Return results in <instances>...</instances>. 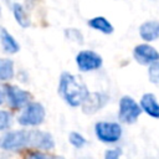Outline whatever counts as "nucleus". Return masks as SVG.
<instances>
[{"instance_id":"obj_1","label":"nucleus","mask_w":159,"mask_h":159,"mask_svg":"<svg viewBox=\"0 0 159 159\" xmlns=\"http://www.w3.org/2000/svg\"><path fill=\"white\" fill-rule=\"evenodd\" d=\"M58 93L67 104L71 107H78L82 106L89 92L84 82L78 76L70 72H62L60 76Z\"/></svg>"},{"instance_id":"obj_2","label":"nucleus","mask_w":159,"mask_h":159,"mask_svg":"<svg viewBox=\"0 0 159 159\" xmlns=\"http://www.w3.org/2000/svg\"><path fill=\"white\" fill-rule=\"evenodd\" d=\"M142 107L129 96H123L119 101V113L118 117L120 119V122L127 123V124H132L134 123L138 117L142 113Z\"/></svg>"},{"instance_id":"obj_3","label":"nucleus","mask_w":159,"mask_h":159,"mask_svg":"<svg viewBox=\"0 0 159 159\" xmlns=\"http://www.w3.org/2000/svg\"><path fill=\"white\" fill-rule=\"evenodd\" d=\"M45 119V108L39 102L27 103L26 108L19 116L17 122L21 125H39Z\"/></svg>"},{"instance_id":"obj_4","label":"nucleus","mask_w":159,"mask_h":159,"mask_svg":"<svg viewBox=\"0 0 159 159\" xmlns=\"http://www.w3.org/2000/svg\"><path fill=\"white\" fill-rule=\"evenodd\" d=\"M27 145H30V130L26 129L9 132L0 139V148L6 150L20 149Z\"/></svg>"},{"instance_id":"obj_5","label":"nucleus","mask_w":159,"mask_h":159,"mask_svg":"<svg viewBox=\"0 0 159 159\" xmlns=\"http://www.w3.org/2000/svg\"><path fill=\"white\" fill-rule=\"evenodd\" d=\"M97 138L103 143L118 142L122 135V127L114 122H98L94 125Z\"/></svg>"},{"instance_id":"obj_6","label":"nucleus","mask_w":159,"mask_h":159,"mask_svg":"<svg viewBox=\"0 0 159 159\" xmlns=\"http://www.w3.org/2000/svg\"><path fill=\"white\" fill-rule=\"evenodd\" d=\"M102 62H103L102 57L97 52L91 51V50L80 51L76 56L77 67L83 72H89V71L98 70L102 66Z\"/></svg>"},{"instance_id":"obj_7","label":"nucleus","mask_w":159,"mask_h":159,"mask_svg":"<svg viewBox=\"0 0 159 159\" xmlns=\"http://www.w3.org/2000/svg\"><path fill=\"white\" fill-rule=\"evenodd\" d=\"M109 101V97L104 92H89L82 103V111L86 114H92L103 108Z\"/></svg>"},{"instance_id":"obj_8","label":"nucleus","mask_w":159,"mask_h":159,"mask_svg":"<svg viewBox=\"0 0 159 159\" xmlns=\"http://www.w3.org/2000/svg\"><path fill=\"white\" fill-rule=\"evenodd\" d=\"M133 57L139 65H152L159 61V52L148 43H140L133 48Z\"/></svg>"},{"instance_id":"obj_9","label":"nucleus","mask_w":159,"mask_h":159,"mask_svg":"<svg viewBox=\"0 0 159 159\" xmlns=\"http://www.w3.org/2000/svg\"><path fill=\"white\" fill-rule=\"evenodd\" d=\"M5 89V96L9 99V103L12 108H21L25 104H27L31 99V94L27 91L20 89L16 86L12 84H6L4 86Z\"/></svg>"},{"instance_id":"obj_10","label":"nucleus","mask_w":159,"mask_h":159,"mask_svg":"<svg viewBox=\"0 0 159 159\" xmlns=\"http://www.w3.org/2000/svg\"><path fill=\"white\" fill-rule=\"evenodd\" d=\"M55 145L53 139L50 133L42 130H30V147L40 148V149H52Z\"/></svg>"},{"instance_id":"obj_11","label":"nucleus","mask_w":159,"mask_h":159,"mask_svg":"<svg viewBox=\"0 0 159 159\" xmlns=\"http://www.w3.org/2000/svg\"><path fill=\"white\" fill-rule=\"evenodd\" d=\"M139 36L147 42H152L159 39V21L148 20L139 26Z\"/></svg>"},{"instance_id":"obj_12","label":"nucleus","mask_w":159,"mask_h":159,"mask_svg":"<svg viewBox=\"0 0 159 159\" xmlns=\"http://www.w3.org/2000/svg\"><path fill=\"white\" fill-rule=\"evenodd\" d=\"M142 109L153 118H159V103L153 93H145L140 98Z\"/></svg>"},{"instance_id":"obj_13","label":"nucleus","mask_w":159,"mask_h":159,"mask_svg":"<svg viewBox=\"0 0 159 159\" xmlns=\"http://www.w3.org/2000/svg\"><path fill=\"white\" fill-rule=\"evenodd\" d=\"M0 42L6 53H16L20 50L19 42L5 27H0Z\"/></svg>"},{"instance_id":"obj_14","label":"nucleus","mask_w":159,"mask_h":159,"mask_svg":"<svg viewBox=\"0 0 159 159\" xmlns=\"http://www.w3.org/2000/svg\"><path fill=\"white\" fill-rule=\"evenodd\" d=\"M87 25L91 29L97 30V31H99L104 35H111L114 31L113 25L104 16H94V17H92L87 21Z\"/></svg>"},{"instance_id":"obj_15","label":"nucleus","mask_w":159,"mask_h":159,"mask_svg":"<svg viewBox=\"0 0 159 159\" xmlns=\"http://www.w3.org/2000/svg\"><path fill=\"white\" fill-rule=\"evenodd\" d=\"M12 15H14V19L16 20V22L21 27H29L31 25V20H30L27 12L25 11V9L21 4L15 2L12 5Z\"/></svg>"},{"instance_id":"obj_16","label":"nucleus","mask_w":159,"mask_h":159,"mask_svg":"<svg viewBox=\"0 0 159 159\" xmlns=\"http://www.w3.org/2000/svg\"><path fill=\"white\" fill-rule=\"evenodd\" d=\"M14 77V62L10 58H0V81H9Z\"/></svg>"},{"instance_id":"obj_17","label":"nucleus","mask_w":159,"mask_h":159,"mask_svg":"<svg viewBox=\"0 0 159 159\" xmlns=\"http://www.w3.org/2000/svg\"><path fill=\"white\" fill-rule=\"evenodd\" d=\"M65 36L68 40L75 41V42H77L80 45L83 43V35H82V32L78 29H72V27L71 29H66L65 30Z\"/></svg>"},{"instance_id":"obj_18","label":"nucleus","mask_w":159,"mask_h":159,"mask_svg":"<svg viewBox=\"0 0 159 159\" xmlns=\"http://www.w3.org/2000/svg\"><path fill=\"white\" fill-rule=\"evenodd\" d=\"M148 75H149L150 82L159 87V61H157L149 66Z\"/></svg>"},{"instance_id":"obj_19","label":"nucleus","mask_w":159,"mask_h":159,"mask_svg":"<svg viewBox=\"0 0 159 159\" xmlns=\"http://www.w3.org/2000/svg\"><path fill=\"white\" fill-rule=\"evenodd\" d=\"M68 140H70V143H71L75 148H82V147L86 144V139H84L80 133H77V132L70 133Z\"/></svg>"},{"instance_id":"obj_20","label":"nucleus","mask_w":159,"mask_h":159,"mask_svg":"<svg viewBox=\"0 0 159 159\" xmlns=\"http://www.w3.org/2000/svg\"><path fill=\"white\" fill-rule=\"evenodd\" d=\"M11 124V114L7 111H0V130L7 129Z\"/></svg>"},{"instance_id":"obj_21","label":"nucleus","mask_w":159,"mask_h":159,"mask_svg":"<svg viewBox=\"0 0 159 159\" xmlns=\"http://www.w3.org/2000/svg\"><path fill=\"white\" fill-rule=\"evenodd\" d=\"M122 154L120 148H116V149H108L104 153V159H119Z\"/></svg>"},{"instance_id":"obj_22","label":"nucleus","mask_w":159,"mask_h":159,"mask_svg":"<svg viewBox=\"0 0 159 159\" xmlns=\"http://www.w3.org/2000/svg\"><path fill=\"white\" fill-rule=\"evenodd\" d=\"M26 159H53L52 157H48L41 152H30L26 157ZM56 159V158H55Z\"/></svg>"},{"instance_id":"obj_23","label":"nucleus","mask_w":159,"mask_h":159,"mask_svg":"<svg viewBox=\"0 0 159 159\" xmlns=\"http://www.w3.org/2000/svg\"><path fill=\"white\" fill-rule=\"evenodd\" d=\"M4 96H5V91H2V89L0 88V104L4 102Z\"/></svg>"},{"instance_id":"obj_24","label":"nucleus","mask_w":159,"mask_h":159,"mask_svg":"<svg viewBox=\"0 0 159 159\" xmlns=\"http://www.w3.org/2000/svg\"><path fill=\"white\" fill-rule=\"evenodd\" d=\"M0 12H1V9H0Z\"/></svg>"}]
</instances>
